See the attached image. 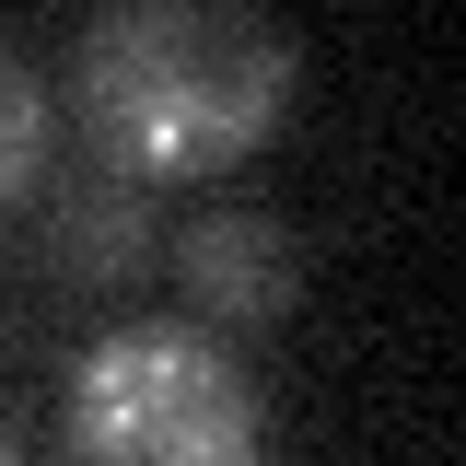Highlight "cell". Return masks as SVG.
<instances>
[{"instance_id":"2","label":"cell","mask_w":466,"mask_h":466,"mask_svg":"<svg viewBox=\"0 0 466 466\" xmlns=\"http://www.w3.org/2000/svg\"><path fill=\"white\" fill-rule=\"evenodd\" d=\"M58 466H268V397L198 315H128L70 361Z\"/></svg>"},{"instance_id":"3","label":"cell","mask_w":466,"mask_h":466,"mask_svg":"<svg viewBox=\"0 0 466 466\" xmlns=\"http://www.w3.org/2000/svg\"><path fill=\"white\" fill-rule=\"evenodd\" d=\"M175 280H187L198 327H280L291 291H303V257L268 210H198L175 233Z\"/></svg>"},{"instance_id":"4","label":"cell","mask_w":466,"mask_h":466,"mask_svg":"<svg viewBox=\"0 0 466 466\" xmlns=\"http://www.w3.org/2000/svg\"><path fill=\"white\" fill-rule=\"evenodd\" d=\"M47 245H58L70 280H128V268L152 257V187H128V175L58 187L47 198Z\"/></svg>"},{"instance_id":"1","label":"cell","mask_w":466,"mask_h":466,"mask_svg":"<svg viewBox=\"0 0 466 466\" xmlns=\"http://www.w3.org/2000/svg\"><path fill=\"white\" fill-rule=\"evenodd\" d=\"M291 58L280 24L233 12V0H116L70 35V106L82 140L106 152V175L128 187H198L233 175L268 128H280Z\"/></svg>"},{"instance_id":"5","label":"cell","mask_w":466,"mask_h":466,"mask_svg":"<svg viewBox=\"0 0 466 466\" xmlns=\"http://www.w3.org/2000/svg\"><path fill=\"white\" fill-rule=\"evenodd\" d=\"M47 175V82L0 47V198H24Z\"/></svg>"},{"instance_id":"6","label":"cell","mask_w":466,"mask_h":466,"mask_svg":"<svg viewBox=\"0 0 466 466\" xmlns=\"http://www.w3.org/2000/svg\"><path fill=\"white\" fill-rule=\"evenodd\" d=\"M0 466H24V455H12V431H0Z\"/></svg>"}]
</instances>
